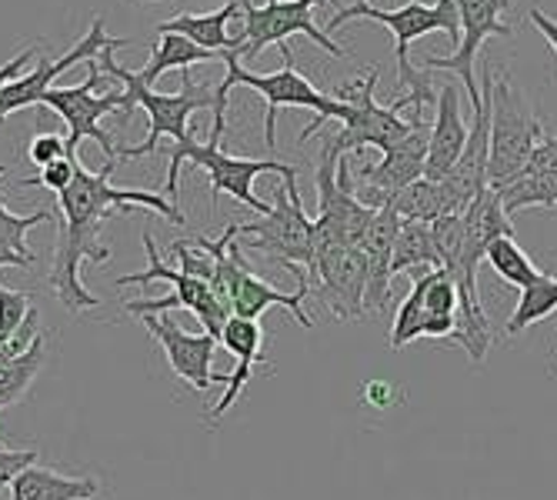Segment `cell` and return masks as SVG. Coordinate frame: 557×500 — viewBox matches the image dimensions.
Returning a JSON list of instances; mask_svg holds the SVG:
<instances>
[{
  "label": "cell",
  "instance_id": "obj_36",
  "mask_svg": "<svg viewBox=\"0 0 557 500\" xmlns=\"http://www.w3.org/2000/svg\"><path fill=\"white\" fill-rule=\"evenodd\" d=\"M30 264H34L30 258L17 254L14 247H8L4 240H0V267H30Z\"/></svg>",
  "mask_w": 557,
  "mask_h": 500
},
{
  "label": "cell",
  "instance_id": "obj_9",
  "mask_svg": "<svg viewBox=\"0 0 557 500\" xmlns=\"http://www.w3.org/2000/svg\"><path fill=\"white\" fill-rule=\"evenodd\" d=\"M97 87H104V74H100L94 61H87V80L77 87H50L44 97V108L58 111L67 121V158L81 154L84 140H97L108 161H117V147L111 134L100 127V121L108 114H131L134 108L124 87H108L104 93H97Z\"/></svg>",
  "mask_w": 557,
  "mask_h": 500
},
{
  "label": "cell",
  "instance_id": "obj_16",
  "mask_svg": "<svg viewBox=\"0 0 557 500\" xmlns=\"http://www.w3.org/2000/svg\"><path fill=\"white\" fill-rule=\"evenodd\" d=\"M461 87L458 84H444L437 90V114H434V124H431V143H428V164H424V177L428 180H444L454 164L461 161L465 154V143H468V134H471V124L465 121V111H461Z\"/></svg>",
  "mask_w": 557,
  "mask_h": 500
},
{
  "label": "cell",
  "instance_id": "obj_4",
  "mask_svg": "<svg viewBox=\"0 0 557 500\" xmlns=\"http://www.w3.org/2000/svg\"><path fill=\"white\" fill-rule=\"evenodd\" d=\"M117 47H127V40H117V43H108L104 50L97 54V67L104 77L111 80H121L124 84V93L131 100V108H144L147 117H150V130L144 137V143L137 147H124L117 150V161H137V158H147L158 150V140L161 137H174V143L187 140L194 130H190V114L197 111H214V100H218V84H197L190 71H184V84L177 93H158L154 87H144L137 71H127L114 61V50Z\"/></svg>",
  "mask_w": 557,
  "mask_h": 500
},
{
  "label": "cell",
  "instance_id": "obj_23",
  "mask_svg": "<svg viewBox=\"0 0 557 500\" xmlns=\"http://www.w3.org/2000/svg\"><path fill=\"white\" fill-rule=\"evenodd\" d=\"M441 267V258H437V247H434V237H431V224H421V221H404L400 230H397V240H394V261H391V274H414V277H424L431 271Z\"/></svg>",
  "mask_w": 557,
  "mask_h": 500
},
{
  "label": "cell",
  "instance_id": "obj_7",
  "mask_svg": "<svg viewBox=\"0 0 557 500\" xmlns=\"http://www.w3.org/2000/svg\"><path fill=\"white\" fill-rule=\"evenodd\" d=\"M544 127L531 108V100L504 74L491 87V161H487V187H504L515 180L534 150L544 143Z\"/></svg>",
  "mask_w": 557,
  "mask_h": 500
},
{
  "label": "cell",
  "instance_id": "obj_28",
  "mask_svg": "<svg viewBox=\"0 0 557 500\" xmlns=\"http://www.w3.org/2000/svg\"><path fill=\"white\" fill-rule=\"evenodd\" d=\"M484 261L491 264V271H494L500 280H508V284H515V287H528L531 280H537V277L544 274V271L534 267V261L524 254V247H521L515 237H500V240H494Z\"/></svg>",
  "mask_w": 557,
  "mask_h": 500
},
{
  "label": "cell",
  "instance_id": "obj_10",
  "mask_svg": "<svg viewBox=\"0 0 557 500\" xmlns=\"http://www.w3.org/2000/svg\"><path fill=\"white\" fill-rule=\"evenodd\" d=\"M324 0H264V8H258L255 0H240L244 8V24L234 34L240 40V58L250 61L258 58L264 47L271 43H287L294 34H308L318 47H324L331 58L347 61L350 54L327 37L324 27L314 21V8H321Z\"/></svg>",
  "mask_w": 557,
  "mask_h": 500
},
{
  "label": "cell",
  "instance_id": "obj_21",
  "mask_svg": "<svg viewBox=\"0 0 557 500\" xmlns=\"http://www.w3.org/2000/svg\"><path fill=\"white\" fill-rule=\"evenodd\" d=\"M97 490L100 487L94 477H67V474L34 464L14 477V484L8 487V497L11 500H94Z\"/></svg>",
  "mask_w": 557,
  "mask_h": 500
},
{
  "label": "cell",
  "instance_id": "obj_31",
  "mask_svg": "<svg viewBox=\"0 0 557 500\" xmlns=\"http://www.w3.org/2000/svg\"><path fill=\"white\" fill-rule=\"evenodd\" d=\"M37 458H40V450H34V447H27V450H11L8 443L0 447V493H4L14 484L17 474L34 467Z\"/></svg>",
  "mask_w": 557,
  "mask_h": 500
},
{
  "label": "cell",
  "instance_id": "obj_5",
  "mask_svg": "<svg viewBox=\"0 0 557 500\" xmlns=\"http://www.w3.org/2000/svg\"><path fill=\"white\" fill-rule=\"evenodd\" d=\"M237 243L261 254L297 277L300 290H314V221L300 204L297 187H281L271 214L255 224H234Z\"/></svg>",
  "mask_w": 557,
  "mask_h": 500
},
{
  "label": "cell",
  "instance_id": "obj_34",
  "mask_svg": "<svg viewBox=\"0 0 557 500\" xmlns=\"http://www.w3.org/2000/svg\"><path fill=\"white\" fill-rule=\"evenodd\" d=\"M34 58H37V50H34V47H24L21 54H14L8 64H0V90H4L11 80L24 77V74H27V64H30Z\"/></svg>",
  "mask_w": 557,
  "mask_h": 500
},
{
  "label": "cell",
  "instance_id": "obj_37",
  "mask_svg": "<svg viewBox=\"0 0 557 500\" xmlns=\"http://www.w3.org/2000/svg\"><path fill=\"white\" fill-rule=\"evenodd\" d=\"M140 8H150V4H161V0H137Z\"/></svg>",
  "mask_w": 557,
  "mask_h": 500
},
{
  "label": "cell",
  "instance_id": "obj_8",
  "mask_svg": "<svg viewBox=\"0 0 557 500\" xmlns=\"http://www.w3.org/2000/svg\"><path fill=\"white\" fill-rule=\"evenodd\" d=\"M377 77L381 71L371 67V74H364L361 80H350L331 90V97L337 100V121H341V130L331 134V140L341 154L364 150V147H377L384 154V150L400 143L414 127V117L404 121L400 111H394L391 104H377V97H374Z\"/></svg>",
  "mask_w": 557,
  "mask_h": 500
},
{
  "label": "cell",
  "instance_id": "obj_32",
  "mask_svg": "<svg viewBox=\"0 0 557 500\" xmlns=\"http://www.w3.org/2000/svg\"><path fill=\"white\" fill-rule=\"evenodd\" d=\"M74 161L77 158H61L54 164H47V167H40L37 177L24 180L21 187H47V190H54V193H64L71 187V180H74Z\"/></svg>",
  "mask_w": 557,
  "mask_h": 500
},
{
  "label": "cell",
  "instance_id": "obj_38",
  "mask_svg": "<svg viewBox=\"0 0 557 500\" xmlns=\"http://www.w3.org/2000/svg\"><path fill=\"white\" fill-rule=\"evenodd\" d=\"M0 447H4V440H0Z\"/></svg>",
  "mask_w": 557,
  "mask_h": 500
},
{
  "label": "cell",
  "instance_id": "obj_30",
  "mask_svg": "<svg viewBox=\"0 0 557 500\" xmlns=\"http://www.w3.org/2000/svg\"><path fill=\"white\" fill-rule=\"evenodd\" d=\"M27 314H30V293L27 290H8L4 284H0V347L21 330Z\"/></svg>",
  "mask_w": 557,
  "mask_h": 500
},
{
  "label": "cell",
  "instance_id": "obj_1",
  "mask_svg": "<svg viewBox=\"0 0 557 500\" xmlns=\"http://www.w3.org/2000/svg\"><path fill=\"white\" fill-rule=\"evenodd\" d=\"M117 161H108L97 174H90L81 158L74 161V180L64 193H58L54 217H61V234L54 247V271H50V287L71 314L97 311L100 297H94L81 280V264H108L111 247L100 240L104 224L127 211H154L164 221L184 227V211H177L174 200L147 190H121L111 184Z\"/></svg>",
  "mask_w": 557,
  "mask_h": 500
},
{
  "label": "cell",
  "instance_id": "obj_18",
  "mask_svg": "<svg viewBox=\"0 0 557 500\" xmlns=\"http://www.w3.org/2000/svg\"><path fill=\"white\" fill-rule=\"evenodd\" d=\"M221 343L237 358V367L231 371L227 390H224V397L218 400V408L211 411V421H221V417H224V411L244 393V387L250 384V377H255V371L261 367V350H264V343H268V334L261 330L258 321L231 317L227 327H224V334H221Z\"/></svg>",
  "mask_w": 557,
  "mask_h": 500
},
{
  "label": "cell",
  "instance_id": "obj_14",
  "mask_svg": "<svg viewBox=\"0 0 557 500\" xmlns=\"http://www.w3.org/2000/svg\"><path fill=\"white\" fill-rule=\"evenodd\" d=\"M121 37H108V30H104V17H90V30L67 50L64 58H58V61H40L34 71H27L24 77H17V80H11L4 90H0V124H4L11 114H17V111H24V108H34V104H44V97H47V90L54 87V80L61 77V74H67L71 67H77V64H87V61H97V54L104 50L108 43H117Z\"/></svg>",
  "mask_w": 557,
  "mask_h": 500
},
{
  "label": "cell",
  "instance_id": "obj_27",
  "mask_svg": "<svg viewBox=\"0 0 557 500\" xmlns=\"http://www.w3.org/2000/svg\"><path fill=\"white\" fill-rule=\"evenodd\" d=\"M418 337H431V317L424 311V284L414 280L411 293L400 300L394 311V327H391V350H404Z\"/></svg>",
  "mask_w": 557,
  "mask_h": 500
},
{
  "label": "cell",
  "instance_id": "obj_13",
  "mask_svg": "<svg viewBox=\"0 0 557 500\" xmlns=\"http://www.w3.org/2000/svg\"><path fill=\"white\" fill-rule=\"evenodd\" d=\"M314 287L321 308L337 321H361L368 314V261L361 247H324L314 254Z\"/></svg>",
  "mask_w": 557,
  "mask_h": 500
},
{
  "label": "cell",
  "instance_id": "obj_26",
  "mask_svg": "<svg viewBox=\"0 0 557 500\" xmlns=\"http://www.w3.org/2000/svg\"><path fill=\"white\" fill-rule=\"evenodd\" d=\"M554 311H557V277L541 274L537 280H531L528 287H521L518 308H515L511 321L504 324V334H508V337H518L521 330H528L531 324L550 317Z\"/></svg>",
  "mask_w": 557,
  "mask_h": 500
},
{
  "label": "cell",
  "instance_id": "obj_12",
  "mask_svg": "<svg viewBox=\"0 0 557 500\" xmlns=\"http://www.w3.org/2000/svg\"><path fill=\"white\" fill-rule=\"evenodd\" d=\"M428 143H431V124H424V114H414L411 134L391 150H384V158L377 164L361 167L358 180H354V193H358L361 204L371 211H384L394 193L421 180L428 164Z\"/></svg>",
  "mask_w": 557,
  "mask_h": 500
},
{
  "label": "cell",
  "instance_id": "obj_33",
  "mask_svg": "<svg viewBox=\"0 0 557 500\" xmlns=\"http://www.w3.org/2000/svg\"><path fill=\"white\" fill-rule=\"evenodd\" d=\"M27 154H30V161H34L37 167H47V164H54V161L67 158V140H61L58 134L40 130V134L30 140Z\"/></svg>",
  "mask_w": 557,
  "mask_h": 500
},
{
  "label": "cell",
  "instance_id": "obj_22",
  "mask_svg": "<svg viewBox=\"0 0 557 500\" xmlns=\"http://www.w3.org/2000/svg\"><path fill=\"white\" fill-rule=\"evenodd\" d=\"M214 64V61H224L221 54H211V50L197 47L194 40L181 37V34H158V43L150 47V61L147 67L137 71L140 84L144 87H154L168 71H190L197 64Z\"/></svg>",
  "mask_w": 557,
  "mask_h": 500
},
{
  "label": "cell",
  "instance_id": "obj_25",
  "mask_svg": "<svg viewBox=\"0 0 557 500\" xmlns=\"http://www.w3.org/2000/svg\"><path fill=\"white\" fill-rule=\"evenodd\" d=\"M44 358H47V334H40L34 340V347L24 358L0 364V411L14 408L17 400L30 390V384L37 380V374L44 367Z\"/></svg>",
  "mask_w": 557,
  "mask_h": 500
},
{
  "label": "cell",
  "instance_id": "obj_6",
  "mask_svg": "<svg viewBox=\"0 0 557 500\" xmlns=\"http://www.w3.org/2000/svg\"><path fill=\"white\" fill-rule=\"evenodd\" d=\"M184 161L205 167L211 174V200H218L221 193H231L234 200H240V204L250 208V211H258L261 217L271 214V208H274V204H264V200L255 197V184H258L261 174H277V177H284V187H297V171L290 164H281L274 158H268V161L231 158V154H224L218 140L197 143V137L190 134L187 140L174 143V154H171V171H168L171 200L177 197V180H181V164ZM174 204H177V200H174Z\"/></svg>",
  "mask_w": 557,
  "mask_h": 500
},
{
  "label": "cell",
  "instance_id": "obj_17",
  "mask_svg": "<svg viewBox=\"0 0 557 500\" xmlns=\"http://www.w3.org/2000/svg\"><path fill=\"white\" fill-rule=\"evenodd\" d=\"M400 217L394 211H374V221L368 224L364 237H361V254L368 261V297L364 308L368 314L381 317L391 308V261H394V240L400 230Z\"/></svg>",
  "mask_w": 557,
  "mask_h": 500
},
{
  "label": "cell",
  "instance_id": "obj_2",
  "mask_svg": "<svg viewBox=\"0 0 557 500\" xmlns=\"http://www.w3.org/2000/svg\"><path fill=\"white\" fill-rule=\"evenodd\" d=\"M347 21H374L384 24L394 34V58H397V93L391 100L394 111L414 108V114H424L428 108H437V90L431 87V71L411 64L408 50L418 37L424 34H447L450 43H461V14H458V0H437V4H421L411 0L404 8H374L371 0H354L350 8H341L327 21V37L344 27Z\"/></svg>",
  "mask_w": 557,
  "mask_h": 500
},
{
  "label": "cell",
  "instance_id": "obj_15",
  "mask_svg": "<svg viewBox=\"0 0 557 500\" xmlns=\"http://www.w3.org/2000/svg\"><path fill=\"white\" fill-rule=\"evenodd\" d=\"M150 330V337H154L161 347H164V354H168V364L171 371L197 393H205L211 384H227L231 374H214L211 371V361H214V350H218V337L211 334H187L181 330L171 317H154V314H147L140 317Z\"/></svg>",
  "mask_w": 557,
  "mask_h": 500
},
{
  "label": "cell",
  "instance_id": "obj_29",
  "mask_svg": "<svg viewBox=\"0 0 557 500\" xmlns=\"http://www.w3.org/2000/svg\"><path fill=\"white\" fill-rule=\"evenodd\" d=\"M8 174V167L0 164V177ZM54 217V211H37V214H14V211H8L4 204H0V240H4L8 247H14L17 254H24V258H30V261H37V254L27 247V234H30V227H37V224H44V221H50Z\"/></svg>",
  "mask_w": 557,
  "mask_h": 500
},
{
  "label": "cell",
  "instance_id": "obj_11",
  "mask_svg": "<svg viewBox=\"0 0 557 500\" xmlns=\"http://www.w3.org/2000/svg\"><path fill=\"white\" fill-rule=\"evenodd\" d=\"M511 0H458V14H461V43L450 50L447 58H421L418 67L424 71H450L468 90L471 111L481 104V87L474 77L478 64V50L484 47L487 37H511V24H504L500 14L508 11Z\"/></svg>",
  "mask_w": 557,
  "mask_h": 500
},
{
  "label": "cell",
  "instance_id": "obj_24",
  "mask_svg": "<svg viewBox=\"0 0 557 500\" xmlns=\"http://www.w3.org/2000/svg\"><path fill=\"white\" fill-rule=\"evenodd\" d=\"M387 211H394L400 221H421V224H431V221H437V217L447 214L444 187H441V180L421 177V180H414V184L404 187L400 193H394V197H391V204H387Z\"/></svg>",
  "mask_w": 557,
  "mask_h": 500
},
{
  "label": "cell",
  "instance_id": "obj_20",
  "mask_svg": "<svg viewBox=\"0 0 557 500\" xmlns=\"http://www.w3.org/2000/svg\"><path fill=\"white\" fill-rule=\"evenodd\" d=\"M240 0H227V4L214 14H177L164 24H158V34H181L187 40H194L197 47L211 50V54H237L240 58V40L234 34H227V27L237 21Z\"/></svg>",
  "mask_w": 557,
  "mask_h": 500
},
{
  "label": "cell",
  "instance_id": "obj_35",
  "mask_svg": "<svg viewBox=\"0 0 557 500\" xmlns=\"http://www.w3.org/2000/svg\"><path fill=\"white\" fill-rule=\"evenodd\" d=\"M528 21H531V24H534V27H537V30L544 34V40L550 43V50H554V54H557V21H550V17H547L544 11H537V8H534V11L528 14Z\"/></svg>",
  "mask_w": 557,
  "mask_h": 500
},
{
  "label": "cell",
  "instance_id": "obj_19",
  "mask_svg": "<svg viewBox=\"0 0 557 500\" xmlns=\"http://www.w3.org/2000/svg\"><path fill=\"white\" fill-rule=\"evenodd\" d=\"M500 237H515L511 214L504 211L497 190L487 187L465 211V254H461V264L471 267V271H481L491 243L500 240Z\"/></svg>",
  "mask_w": 557,
  "mask_h": 500
},
{
  "label": "cell",
  "instance_id": "obj_3",
  "mask_svg": "<svg viewBox=\"0 0 557 500\" xmlns=\"http://www.w3.org/2000/svg\"><path fill=\"white\" fill-rule=\"evenodd\" d=\"M284 54V67L274 71V74H250L240 67V58L237 54H227L224 64H227V77L218 84V100H214V130H211V140L221 143L224 130H227V97L234 87H250L264 97L268 104V117H264V140H268V150L274 154L277 150V134H274V124H277V108H308L318 114L314 124L304 127L300 140H311L314 134H321L327 127V121H337V100L324 90H318L308 77L297 74L294 67V50L290 47H281Z\"/></svg>",
  "mask_w": 557,
  "mask_h": 500
}]
</instances>
